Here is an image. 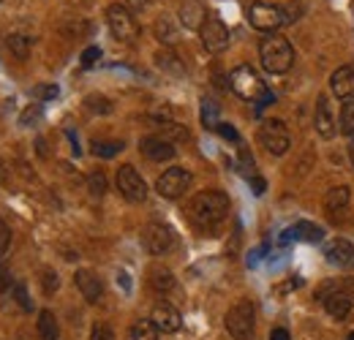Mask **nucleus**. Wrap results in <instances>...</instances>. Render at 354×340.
Listing matches in <instances>:
<instances>
[{
    "label": "nucleus",
    "instance_id": "13",
    "mask_svg": "<svg viewBox=\"0 0 354 340\" xmlns=\"http://www.w3.org/2000/svg\"><path fill=\"white\" fill-rule=\"evenodd\" d=\"M313 128L322 139H333L335 131H338V117L333 112V104L327 95H319L316 98V109H313Z\"/></svg>",
    "mask_w": 354,
    "mask_h": 340
},
{
    "label": "nucleus",
    "instance_id": "22",
    "mask_svg": "<svg viewBox=\"0 0 354 340\" xmlns=\"http://www.w3.org/2000/svg\"><path fill=\"white\" fill-rule=\"evenodd\" d=\"M147 281H150V289L158 292V294H167V292L175 289V275L167 267H153L150 275H147Z\"/></svg>",
    "mask_w": 354,
    "mask_h": 340
},
{
    "label": "nucleus",
    "instance_id": "44",
    "mask_svg": "<svg viewBox=\"0 0 354 340\" xmlns=\"http://www.w3.org/2000/svg\"><path fill=\"white\" fill-rule=\"evenodd\" d=\"M251 185H254V193H262V191H265V180H259V177L251 180Z\"/></svg>",
    "mask_w": 354,
    "mask_h": 340
},
{
    "label": "nucleus",
    "instance_id": "47",
    "mask_svg": "<svg viewBox=\"0 0 354 340\" xmlns=\"http://www.w3.org/2000/svg\"><path fill=\"white\" fill-rule=\"evenodd\" d=\"M6 177V164H3V158H0V180Z\"/></svg>",
    "mask_w": 354,
    "mask_h": 340
},
{
    "label": "nucleus",
    "instance_id": "24",
    "mask_svg": "<svg viewBox=\"0 0 354 340\" xmlns=\"http://www.w3.org/2000/svg\"><path fill=\"white\" fill-rule=\"evenodd\" d=\"M156 39L161 44H167V46H172V44L180 41V30H177V25L169 19V17H161V19H156Z\"/></svg>",
    "mask_w": 354,
    "mask_h": 340
},
{
    "label": "nucleus",
    "instance_id": "9",
    "mask_svg": "<svg viewBox=\"0 0 354 340\" xmlns=\"http://www.w3.org/2000/svg\"><path fill=\"white\" fill-rule=\"evenodd\" d=\"M142 245L150 256H167L175 248V232L167 223H147L142 232Z\"/></svg>",
    "mask_w": 354,
    "mask_h": 340
},
{
    "label": "nucleus",
    "instance_id": "15",
    "mask_svg": "<svg viewBox=\"0 0 354 340\" xmlns=\"http://www.w3.org/2000/svg\"><path fill=\"white\" fill-rule=\"evenodd\" d=\"M324 258L338 270H354V245L346 237H335L327 243Z\"/></svg>",
    "mask_w": 354,
    "mask_h": 340
},
{
    "label": "nucleus",
    "instance_id": "36",
    "mask_svg": "<svg viewBox=\"0 0 354 340\" xmlns=\"http://www.w3.org/2000/svg\"><path fill=\"white\" fill-rule=\"evenodd\" d=\"M90 340H115V332H112L109 324L98 321V324H93V330H90Z\"/></svg>",
    "mask_w": 354,
    "mask_h": 340
},
{
    "label": "nucleus",
    "instance_id": "10",
    "mask_svg": "<svg viewBox=\"0 0 354 340\" xmlns=\"http://www.w3.org/2000/svg\"><path fill=\"white\" fill-rule=\"evenodd\" d=\"M115 185H118V191L123 193V199H129L133 205H139V202L147 199V182H145V177L133 169L131 164H123V167L118 169Z\"/></svg>",
    "mask_w": 354,
    "mask_h": 340
},
{
    "label": "nucleus",
    "instance_id": "4",
    "mask_svg": "<svg viewBox=\"0 0 354 340\" xmlns=\"http://www.w3.org/2000/svg\"><path fill=\"white\" fill-rule=\"evenodd\" d=\"M226 332L232 335V340H254V327H257V310L251 299H240L226 310L223 319Z\"/></svg>",
    "mask_w": 354,
    "mask_h": 340
},
{
    "label": "nucleus",
    "instance_id": "18",
    "mask_svg": "<svg viewBox=\"0 0 354 340\" xmlns=\"http://www.w3.org/2000/svg\"><path fill=\"white\" fill-rule=\"evenodd\" d=\"M330 90H333L335 98H341V101H352L354 98V68L352 66H341V68L333 71V77H330Z\"/></svg>",
    "mask_w": 354,
    "mask_h": 340
},
{
    "label": "nucleus",
    "instance_id": "7",
    "mask_svg": "<svg viewBox=\"0 0 354 340\" xmlns=\"http://www.w3.org/2000/svg\"><path fill=\"white\" fill-rule=\"evenodd\" d=\"M191 182H194V177H191L188 169H183V167H169V169L156 180V191H158L164 199L175 202V199H183V196L188 193Z\"/></svg>",
    "mask_w": 354,
    "mask_h": 340
},
{
    "label": "nucleus",
    "instance_id": "40",
    "mask_svg": "<svg viewBox=\"0 0 354 340\" xmlns=\"http://www.w3.org/2000/svg\"><path fill=\"white\" fill-rule=\"evenodd\" d=\"M98 57H101V49H98V46H90V49H85V52H82V66H85V68H90L93 63H98Z\"/></svg>",
    "mask_w": 354,
    "mask_h": 340
},
{
    "label": "nucleus",
    "instance_id": "29",
    "mask_svg": "<svg viewBox=\"0 0 354 340\" xmlns=\"http://www.w3.org/2000/svg\"><path fill=\"white\" fill-rule=\"evenodd\" d=\"M8 49H11L17 57H28V55H30V36H25V33L8 36Z\"/></svg>",
    "mask_w": 354,
    "mask_h": 340
},
{
    "label": "nucleus",
    "instance_id": "48",
    "mask_svg": "<svg viewBox=\"0 0 354 340\" xmlns=\"http://www.w3.org/2000/svg\"><path fill=\"white\" fill-rule=\"evenodd\" d=\"M346 340H354V332H349V338H346Z\"/></svg>",
    "mask_w": 354,
    "mask_h": 340
},
{
    "label": "nucleus",
    "instance_id": "21",
    "mask_svg": "<svg viewBox=\"0 0 354 340\" xmlns=\"http://www.w3.org/2000/svg\"><path fill=\"white\" fill-rule=\"evenodd\" d=\"M349 202H352V191H349V185H333V188L324 193V207H327V213L346 210Z\"/></svg>",
    "mask_w": 354,
    "mask_h": 340
},
{
    "label": "nucleus",
    "instance_id": "35",
    "mask_svg": "<svg viewBox=\"0 0 354 340\" xmlns=\"http://www.w3.org/2000/svg\"><path fill=\"white\" fill-rule=\"evenodd\" d=\"M41 286H44L46 294H52V292L60 289V278H57L55 270H44V272H41Z\"/></svg>",
    "mask_w": 354,
    "mask_h": 340
},
{
    "label": "nucleus",
    "instance_id": "28",
    "mask_svg": "<svg viewBox=\"0 0 354 340\" xmlns=\"http://www.w3.org/2000/svg\"><path fill=\"white\" fill-rule=\"evenodd\" d=\"M338 128H341L344 136H354V101H344L341 117H338Z\"/></svg>",
    "mask_w": 354,
    "mask_h": 340
},
{
    "label": "nucleus",
    "instance_id": "2",
    "mask_svg": "<svg viewBox=\"0 0 354 340\" xmlns=\"http://www.w3.org/2000/svg\"><path fill=\"white\" fill-rule=\"evenodd\" d=\"M259 63L267 74H286L295 66V49L283 36H265L259 41Z\"/></svg>",
    "mask_w": 354,
    "mask_h": 340
},
{
    "label": "nucleus",
    "instance_id": "30",
    "mask_svg": "<svg viewBox=\"0 0 354 340\" xmlns=\"http://www.w3.org/2000/svg\"><path fill=\"white\" fill-rule=\"evenodd\" d=\"M11 294H14L17 305H19L25 313H30V310H33V299H30V294H28V286H25V283H14Z\"/></svg>",
    "mask_w": 354,
    "mask_h": 340
},
{
    "label": "nucleus",
    "instance_id": "46",
    "mask_svg": "<svg viewBox=\"0 0 354 340\" xmlns=\"http://www.w3.org/2000/svg\"><path fill=\"white\" fill-rule=\"evenodd\" d=\"M349 161H352V167H354V136H352V142H349Z\"/></svg>",
    "mask_w": 354,
    "mask_h": 340
},
{
    "label": "nucleus",
    "instance_id": "5",
    "mask_svg": "<svg viewBox=\"0 0 354 340\" xmlns=\"http://www.w3.org/2000/svg\"><path fill=\"white\" fill-rule=\"evenodd\" d=\"M106 25H109V33L115 36V41L120 44H133L139 36V22H136L131 8L123 3L106 6Z\"/></svg>",
    "mask_w": 354,
    "mask_h": 340
},
{
    "label": "nucleus",
    "instance_id": "31",
    "mask_svg": "<svg viewBox=\"0 0 354 340\" xmlns=\"http://www.w3.org/2000/svg\"><path fill=\"white\" fill-rule=\"evenodd\" d=\"M88 188L93 196H104V193H106V177H104V171H93V174H90Z\"/></svg>",
    "mask_w": 354,
    "mask_h": 340
},
{
    "label": "nucleus",
    "instance_id": "39",
    "mask_svg": "<svg viewBox=\"0 0 354 340\" xmlns=\"http://www.w3.org/2000/svg\"><path fill=\"white\" fill-rule=\"evenodd\" d=\"M11 289H14V278H11L8 267L0 264V294H6V292H11Z\"/></svg>",
    "mask_w": 354,
    "mask_h": 340
},
{
    "label": "nucleus",
    "instance_id": "32",
    "mask_svg": "<svg viewBox=\"0 0 354 340\" xmlns=\"http://www.w3.org/2000/svg\"><path fill=\"white\" fill-rule=\"evenodd\" d=\"M30 95L36 101H52V98H57V85H36L30 90Z\"/></svg>",
    "mask_w": 354,
    "mask_h": 340
},
{
    "label": "nucleus",
    "instance_id": "16",
    "mask_svg": "<svg viewBox=\"0 0 354 340\" xmlns=\"http://www.w3.org/2000/svg\"><path fill=\"white\" fill-rule=\"evenodd\" d=\"M74 283H77L80 294L85 297V302H90V305L101 302V297H104V281L93 270H77L74 272Z\"/></svg>",
    "mask_w": 354,
    "mask_h": 340
},
{
    "label": "nucleus",
    "instance_id": "14",
    "mask_svg": "<svg viewBox=\"0 0 354 340\" xmlns=\"http://www.w3.org/2000/svg\"><path fill=\"white\" fill-rule=\"evenodd\" d=\"M150 321H153L161 332H167V335H172V332H177V330L183 327V316H180V310H177L172 302H167V299H161V302L153 305V310H150Z\"/></svg>",
    "mask_w": 354,
    "mask_h": 340
},
{
    "label": "nucleus",
    "instance_id": "26",
    "mask_svg": "<svg viewBox=\"0 0 354 340\" xmlns=\"http://www.w3.org/2000/svg\"><path fill=\"white\" fill-rule=\"evenodd\" d=\"M153 126H156V136L169 139L172 144H175V139H188V131L180 128L177 123H172V120H158V123H153Z\"/></svg>",
    "mask_w": 354,
    "mask_h": 340
},
{
    "label": "nucleus",
    "instance_id": "3",
    "mask_svg": "<svg viewBox=\"0 0 354 340\" xmlns=\"http://www.w3.org/2000/svg\"><path fill=\"white\" fill-rule=\"evenodd\" d=\"M229 87L243 98V101H259V104H270L272 93L265 87V82L259 79V74L251 66H237L229 74Z\"/></svg>",
    "mask_w": 354,
    "mask_h": 340
},
{
    "label": "nucleus",
    "instance_id": "27",
    "mask_svg": "<svg viewBox=\"0 0 354 340\" xmlns=\"http://www.w3.org/2000/svg\"><path fill=\"white\" fill-rule=\"evenodd\" d=\"M126 144L123 142H93V147H90V153L95 155V158H112V155H118L120 150H123Z\"/></svg>",
    "mask_w": 354,
    "mask_h": 340
},
{
    "label": "nucleus",
    "instance_id": "6",
    "mask_svg": "<svg viewBox=\"0 0 354 340\" xmlns=\"http://www.w3.org/2000/svg\"><path fill=\"white\" fill-rule=\"evenodd\" d=\"M248 22L259 33H275L281 25L289 22V17H286V8L283 6H272V3L257 0V3L248 6Z\"/></svg>",
    "mask_w": 354,
    "mask_h": 340
},
{
    "label": "nucleus",
    "instance_id": "42",
    "mask_svg": "<svg viewBox=\"0 0 354 340\" xmlns=\"http://www.w3.org/2000/svg\"><path fill=\"white\" fill-rule=\"evenodd\" d=\"M270 340H292V338H289V332H286L283 327H275V330L270 332Z\"/></svg>",
    "mask_w": 354,
    "mask_h": 340
},
{
    "label": "nucleus",
    "instance_id": "33",
    "mask_svg": "<svg viewBox=\"0 0 354 340\" xmlns=\"http://www.w3.org/2000/svg\"><path fill=\"white\" fill-rule=\"evenodd\" d=\"M158 66H161V68H167V71L183 74V66L177 63V55H172V52H161V55H158Z\"/></svg>",
    "mask_w": 354,
    "mask_h": 340
},
{
    "label": "nucleus",
    "instance_id": "11",
    "mask_svg": "<svg viewBox=\"0 0 354 340\" xmlns=\"http://www.w3.org/2000/svg\"><path fill=\"white\" fill-rule=\"evenodd\" d=\"M199 39H202L205 49H207L210 55H218V52H223V49L229 46V39H232V36H229V28L223 25L216 14H207L205 25L199 28Z\"/></svg>",
    "mask_w": 354,
    "mask_h": 340
},
{
    "label": "nucleus",
    "instance_id": "34",
    "mask_svg": "<svg viewBox=\"0 0 354 340\" xmlns=\"http://www.w3.org/2000/svg\"><path fill=\"white\" fill-rule=\"evenodd\" d=\"M85 106H88L90 112H104V115L112 112V104H109L104 95H90L88 101H85Z\"/></svg>",
    "mask_w": 354,
    "mask_h": 340
},
{
    "label": "nucleus",
    "instance_id": "25",
    "mask_svg": "<svg viewBox=\"0 0 354 340\" xmlns=\"http://www.w3.org/2000/svg\"><path fill=\"white\" fill-rule=\"evenodd\" d=\"M129 340H161V330L150 319H139L129 330Z\"/></svg>",
    "mask_w": 354,
    "mask_h": 340
},
{
    "label": "nucleus",
    "instance_id": "1",
    "mask_svg": "<svg viewBox=\"0 0 354 340\" xmlns=\"http://www.w3.org/2000/svg\"><path fill=\"white\" fill-rule=\"evenodd\" d=\"M229 207H232V205H229V196H226L223 191H199V193L188 202L185 215H188V220H191L199 232L213 234L223 220L229 218Z\"/></svg>",
    "mask_w": 354,
    "mask_h": 340
},
{
    "label": "nucleus",
    "instance_id": "17",
    "mask_svg": "<svg viewBox=\"0 0 354 340\" xmlns=\"http://www.w3.org/2000/svg\"><path fill=\"white\" fill-rule=\"evenodd\" d=\"M322 305H324V310L333 316V319H338V321H344V319H349V313H352L354 308V299L338 286L335 292H330L327 297H322Z\"/></svg>",
    "mask_w": 354,
    "mask_h": 340
},
{
    "label": "nucleus",
    "instance_id": "41",
    "mask_svg": "<svg viewBox=\"0 0 354 340\" xmlns=\"http://www.w3.org/2000/svg\"><path fill=\"white\" fill-rule=\"evenodd\" d=\"M218 133L226 136V139H232V142H240V136H237V131L232 126H226V123H218Z\"/></svg>",
    "mask_w": 354,
    "mask_h": 340
},
{
    "label": "nucleus",
    "instance_id": "37",
    "mask_svg": "<svg viewBox=\"0 0 354 340\" xmlns=\"http://www.w3.org/2000/svg\"><path fill=\"white\" fill-rule=\"evenodd\" d=\"M8 248H11V229H8V223L0 220V264L8 254Z\"/></svg>",
    "mask_w": 354,
    "mask_h": 340
},
{
    "label": "nucleus",
    "instance_id": "19",
    "mask_svg": "<svg viewBox=\"0 0 354 340\" xmlns=\"http://www.w3.org/2000/svg\"><path fill=\"white\" fill-rule=\"evenodd\" d=\"M180 22H183V28H188V30H199L202 25H205V19H207V11H205V6L199 3V0H185L183 6H180Z\"/></svg>",
    "mask_w": 354,
    "mask_h": 340
},
{
    "label": "nucleus",
    "instance_id": "20",
    "mask_svg": "<svg viewBox=\"0 0 354 340\" xmlns=\"http://www.w3.org/2000/svg\"><path fill=\"white\" fill-rule=\"evenodd\" d=\"M322 237H324V229L310 223V220H300V223L289 226L283 234V240H306V243H319Z\"/></svg>",
    "mask_w": 354,
    "mask_h": 340
},
{
    "label": "nucleus",
    "instance_id": "23",
    "mask_svg": "<svg viewBox=\"0 0 354 340\" xmlns=\"http://www.w3.org/2000/svg\"><path fill=\"white\" fill-rule=\"evenodd\" d=\"M36 332L39 340H60V327H57V319L52 310H41L39 313V321H36Z\"/></svg>",
    "mask_w": 354,
    "mask_h": 340
},
{
    "label": "nucleus",
    "instance_id": "45",
    "mask_svg": "<svg viewBox=\"0 0 354 340\" xmlns=\"http://www.w3.org/2000/svg\"><path fill=\"white\" fill-rule=\"evenodd\" d=\"M147 3H150V0H129V6H131V8H145Z\"/></svg>",
    "mask_w": 354,
    "mask_h": 340
},
{
    "label": "nucleus",
    "instance_id": "43",
    "mask_svg": "<svg viewBox=\"0 0 354 340\" xmlns=\"http://www.w3.org/2000/svg\"><path fill=\"white\" fill-rule=\"evenodd\" d=\"M341 289L354 299V278H346V281H341Z\"/></svg>",
    "mask_w": 354,
    "mask_h": 340
},
{
    "label": "nucleus",
    "instance_id": "8",
    "mask_svg": "<svg viewBox=\"0 0 354 340\" xmlns=\"http://www.w3.org/2000/svg\"><path fill=\"white\" fill-rule=\"evenodd\" d=\"M259 144L265 147L270 155H283L289 153L292 147V136H289V128L283 126L281 120H265L259 126Z\"/></svg>",
    "mask_w": 354,
    "mask_h": 340
},
{
    "label": "nucleus",
    "instance_id": "38",
    "mask_svg": "<svg viewBox=\"0 0 354 340\" xmlns=\"http://www.w3.org/2000/svg\"><path fill=\"white\" fill-rule=\"evenodd\" d=\"M36 120H41V106H39V104L28 106V109L22 112V117H19L22 126H36Z\"/></svg>",
    "mask_w": 354,
    "mask_h": 340
},
{
    "label": "nucleus",
    "instance_id": "49",
    "mask_svg": "<svg viewBox=\"0 0 354 340\" xmlns=\"http://www.w3.org/2000/svg\"><path fill=\"white\" fill-rule=\"evenodd\" d=\"M17 340H22V338H17Z\"/></svg>",
    "mask_w": 354,
    "mask_h": 340
},
{
    "label": "nucleus",
    "instance_id": "12",
    "mask_svg": "<svg viewBox=\"0 0 354 340\" xmlns=\"http://www.w3.org/2000/svg\"><path fill=\"white\" fill-rule=\"evenodd\" d=\"M139 153L147 158V161H153V164H167V161H172L177 155L175 144L169 142V139H161V136H142V142H139Z\"/></svg>",
    "mask_w": 354,
    "mask_h": 340
}]
</instances>
